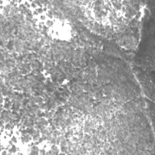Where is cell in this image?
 <instances>
[{
	"mask_svg": "<svg viewBox=\"0 0 155 155\" xmlns=\"http://www.w3.org/2000/svg\"><path fill=\"white\" fill-rule=\"evenodd\" d=\"M67 24L59 22L53 26V34L60 39H67L70 35V29Z\"/></svg>",
	"mask_w": 155,
	"mask_h": 155,
	"instance_id": "1",
	"label": "cell"
}]
</instances>
